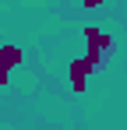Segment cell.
I'll return each mask as SVG.
<instances>
[{
    "label": "cell",
    "mask_w": 127,
    "mask_h": 130,
    "mask_svg": "<svg viewBox=\"0 0 127 130\" xmlns=\"http://www.w3.org/2000/svg\"><path fill=\"white\" fill-rule=\"evenodd\" d=\"M85 7H99V4H103V0H81Z\"/></svg>",
    "instance_id": "3"
},
{
    "label": "cell",
    "mask_w": 127,
    "mask_h": 130,
    "mask_svg": "<svg viewBox=\"0 0 127 130\" xmlns=\"http://www.w3.org/2000/svg\"><path fill=\"white\" fill-rule=\"evenodd\" d=\"M21 63V49L18 46H0V85H7V74L11 67Z\"/></svg>",
    "instance_id": "1"
},
{
    "label": "cell",
    "mask_w": 127,
    "mask_h": 130,
    "mask_svg": "<svg viewBox=\"0 0 127 130\" xmlns=\"http://www.w3.org/2000/svg\"><path fill=\"white\" fill-rule=\"evenodd\" d=\"M95 70V63L85 56V60H71V85H74V91H85V77Z\"/></svg>",
    "instance_id": "2"
}]
</instances>
